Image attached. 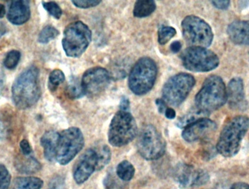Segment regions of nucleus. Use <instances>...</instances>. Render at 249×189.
I'll list each match as a JSON object with an SVG mask.
<instances>
[{"instance_id": "28", "label": "nucleus", "mask_w": 249, "mask_h": 189, "mask_svg": "<svg viewBox=\"0 0 249 189\" xmlns=\"http://www.w3.org/2000/svg\"><path fill=\"white\" fill-rule=\"evenodd\" d=\"M48 81V88L52 92L55 91L60 85L65 81V75L60 69H55L51 73Z\"/></svg>"}, {"instance_id": "29", "label": "nucleus", "mask_w": 249, "mask_h": 189, "mask_svg": "<svg viewBox=\"0 0 249 189\" xmlns=\"http://www.w3.org/2000/svg\"><path fill=\"white\" fill-rule=\"evenodd\" d=\"M20 57H21V54L20 51L16 50L10 51V52H7L4 58V62H3L4 67L7 69H14L18 64Z\"/></svg>"}, {"instance_id": "37", "label": "nucleus", "mask_w": 249, "mask_h": 189, "mask_svg": "<svg viewBox=\"0 0 249 189\" xmlns=\"http://www.w3.org/2000/svg\"><path fill=\"white\" fill-rule=\"evenodd\" d=\"M130 108V102L127 97H123L120 103V109L121 111H127L128 112L129 109Z\"/></svg>"}, {"instance_id": "3", "label": "nucleus", "mask_w": 249, "mask_h": 189, "mask_svg": "<svg viewBox=\"0 0 249 189\" xmlns=\"http://www.w3.org/2000/svg\"><path fill=\"white\" fill-rule=\"evenodd\" d=\"M227 101V88L223 80L219 76L212 75L206 79L195 101L196 108L209 115L223 106Z\"/></svg>"}, {"instance_id": "43", "label": "nucleus", "mask_w": 249, "mask_h": 189, "mask_svg": "<svg viewBox=\"0 0 249 189\" xmlns=\"http://www.w3.org/2000/svg\"><path fill=\"white\" fill-rule=\"evenodd\" d=\"M4 82H5V77H4L2 70L0 68V96L2 93L3 89H4Z\"/></svg>"}, {"instance_id": "13", "label": "nucleus", "mask_w": 249, "mask_h": 189, "mask_svg": "<svg viewBox=\"0 0 249 189\" xmlns=\"http://www.w3.org/2000/svg\"><path fill=\"white\" fill-rule=\"evenodd\" d=\"M174 179L181 188L200 187L209 181V174L191 165L180 164L174 171Z\"/></svg>"}, {"instance_id": "32", "label": "nucleus", "mask_w": 249, "mask_h": 189, "mask_svg": "<svg viewBox=\"0 0 249 189\" xmlns=\"http://www.w3.org/2000/svg\"><path fill=\"white\" fill-rule=\"evenodd\" d=\"M105 189H124V184L115 178V175L109 173L104 180Z\"/></svg>"}, {"instance_id": "7", "label": "nucleus", "mask_w": 249, "mask_h": 189, "mask_svg": "<svg viewBox=\"0 0 249 189\" xmlns=\"http://www.w3.org/2000/svg\"><path fill=\"white\" fill-rule=\"evenodd\" d=\"M136 146L143 159L156 160L165 154L166 142L155 126L147 124L139 132Z\"/></svg>"}, {"instance_id": "15", "label": "nucleus", "mask_w": 249, "mask_h": 189, "mask_svg": "<svg viewBox=\"0 0 249 189\" xmlns=\"http://www.w3.org/2000/svg\"><path fill=\"white\" fill-rule=\"evenodd\" d=\"M216 129L217 124L213 120L205 117L186 127L183 130L181 136L186 141L193 143L206 138L214 133Z\"/></svg>"}, {"instance_id": "40", "label": "nucleus", "mask_w": 249, "mask_h": 189, "mask_svg": "<svg viewBox=\"0 0 249 189\" xmlns=\"http://www.w3.org/2000/svg\"><path fill=\"white\" fill-rule=\"evenodd\" d=\"M181 47H182V45H181V43L179 41H174L171 44L170 48H171V52H174V53H177V52L181 51Z\"/></svg>"}, {"instance_id": "8", "label": "nucleus", "mask_w": 249, "mask_h": 189, "mask_svg": "<svg viewBox=\"0 0 249 189\" xmlns=\"http://www.w3.org/2000/svg\"><path fill=\"white\" fill-rule=\"evenodd\" d=\"M183 36L190 47L206 48L212 45L213 34L209 23L198 16H188L181 22Z\"/></svg>"}, {"instance_id": "19", "label": "nucleus", "mask_w": 249, "mask_h": 189, "mask_svg": "<svg viewBox=\"0 0 249 189\" xmlns=\"http://www.w3.org/2000/svg\"><path fill=\"white\" fill-rule=\"evenodd\" d=\"M59 136L60 133L58 132L49 130L45 132L41 137L40 143L43 148L44 156L48 162L55 161Z\"/></svg>"}, {"instance_id": "18", "label": "nucleus", "mask_w": 249, "mask_h": 189, "mask_svg": "<svg viewBox=\"0 0 249 189\" xmlns=\"http://www.w3.org/2000/svg\"><path fill=\"white\" fill-rule=\"evenodd\" d=\"M227 33L236 45H249V20H236L228 26Z\"/></svg>"}, {"instance_id": "5", "label": "nucleus", "mask_w": 249, "mask_h": 189, "mask_svg": "<svg viewBox=\"0 0 249 189\" xmlns=\"http://www.w3.org/2000/svg\"><path fill=\"white\" fill-rule=\"evenodd\" d=\"M92 39V32L82 21L70 23L64 29L63 48L67 56L79 58L89 48Z\"/></svg>"}, {"instance_id": "20", "label": "nucleus", "mask_w": 249, "mask_h": 189, "mask_svg": "<svg viewBox=\"0 0 249 189\" xmlns=\"http://www.w3.org/2000/svg\"><path fill=\"white\" fill-rule=\"evenodd\" d=\"M15 168L20 173L33 174L39 172L42 168V165L39 161L33 155H20L16 156L15 159Z\"/></svg>"}, {"instance_id": "33", "label": "nucleus", "mask_w": 249, "mask_h": 189, "mask_svg": "<svg viewBox=\"0 0 249 189\" xmlns=\"http://www.w3.org/2000/svg\"><path fill=\"white\" fill-rule=\"evenodd\" d=\"M10 172L4 165L0 164V189H9L10 187Z\"/></svg>"}, {"instance_id": "31", "label": "nucleus", "mask_w": 249, "mask_h": 189, "mask_svg": "<svg viewBox=\"0 0 249 189\" xmlns=\"http://www.w3.org/2000/svg\"><path fill=\"white\" fill-rule=\"evenodd\" d=\"M44 9L55 19L61 18L62 16V10L60 6L55 1H47L42 2Z\"/></svg>"}, {"instance_id": "6", "label": "nucleus", "mask_w": 249, "mask_h": 189, "mask_svg": "<svg viewBox=\"0 0 249 189\" xmlns=\"http://www.w3.org/2000/svg\"><path fill=\"white\" fill-rule=\"evenodd\" d=\"M137 124L130 112L121 111L115 114L109 124L108 139L115 147H122L134 140L137 135Z\"/></svg>"}, {"instance_id": "34", "label": "nucleus", "mask_w": 249, "mask_h": 189, "mask_svg": "<svg viewBox=\"0 0 249 189\" xmlns=\"http://www.w3.org/2000/svg\"><path fill=\"white\" fill-rule=\"evenodd\" d=\"M71 2L78 8L87 9L99 5L102 1L99 0H73Z\"/></svg>"}, {"instance_id": "12", "label": "nucleus", "mask_w": 249, "mask_h": 189, "mask_svg": "<svg viewBox=\"0 0 249 189\" xmlns=\"http://www.w3.org/2000/svg\"><path fill=\"white\" fill-rule=\"evenodd\" d=\"M111 76L106 69L93 67L83 74L81 84L85 95L94 97L106 90L110 83Z\"/></svg>"}, {"instance_id": "42", "label": "nucleus", "mask_w": 249, "mask_h": 189, "mask_svg": "<svg viewBox=\"0 0 249 189\" xmlns=\"http://www.w3.org/2000/svg\"><path fill=\"white\" fill-rule=\"evenodd\" d=\"M231 189H249V184L243 182L235 183Z\"/></svg>"}, {"instance_id": "2", "label": "nucleus", "mask_w": 249, "mask_h": 189, "mask_svg": "<svg viewBox=\"0 0 249 189\" xmlns=\"http://www.w3.org/2000/svg\"><path fill=\"white\" fill-rule=\"evenodd\" d=\"M249 129V119L246 116H237L227 121L224 126L216 150L224 157H232L239 152L241 142Z\"/></svg>"}, {"instance_id": "36", "label": "nucleus", "mask_w": 249, "mask_h": 189, "mask_svg": "<svg viewBox=\"0 0 249 189\" xmlns=\"http://www.w3.org/2000/svg\"><path fill=\"white\" fill-rule=\"evenodd\" d=\"M20 153L22 155H26V156H29V155H32L33 153L32 151V146H31L30 143L26 139H23L20 141Z\"/></svg>"}, {"instance_id": "23", "label": "nucleus", "mask_w": 249, "mask_h": 189, "mask_svg": "<svg viewBox=\"0 0 249 189\" xmlns=\"http://www.w3.org/2000/svg\"><path fill=\"white\" fill-rule=\"evenodd\" d=\"M135 172L134 167L127 160L123 161L117 166V175L124 182L130 181L134 176Z\"/></svg>"}, {"instance_id": "17", "label": "nucleus", "mask_w": 249, "mask_h": 189, "mask_svg": "<svg viewBox=\"0 0 249 189\" xmlns=\"http://www.w3.org/2000/svg\"><path fill=\"white\" fill-rule=\"evenodd\" d=\"M31 10L29 1L16 0L10 1L7 12V19L13 25L24 24L30 18Z\"/></svg>"}, {"instance_id": "27", "label": "nucleus", "mask_w": 249, "mask_h": 189, "mask_svg": "<svg viewBox=\"0 0 249 189\" xmlns=\"http://www.w3.org/2000/svg\"><path fill=\"white\" fill-rule=\"evenodd\" d=\"M58 35H59V31L55 29L54 26L48 25L41 31L38 36V42L41 44H48L51 40L55 39Z\"/></svg>"}, {"instance_id": "39", "label": "nucleus", "mask_w": 249, "mask_h": 189, "mask_svg": "<svg viewBox=\"0 0 249 189\" xmlns=\"http://www.w3.org/2000/svg\"><path fill=\"white\" fill-rule=\"evenodd\" d=\"M155 103H156L157 107H158L159 113H160V114L165 113V110L167 109L168 107H167L166 103L165 102V101L162 98H158V99H156Z\"/></svg>"}, {"instance_id": "14", "label": "nucleus", "mask_w": 249, "mask_h": 189, "mask_svg": "<svg viewBox=\"0 0 249 189\" xmlns=\"http://www.w3.org/2000/svg\"><path fill=\"white\" fill-rule=\"evenodd\" d=\"M97 155L96 150L89 149L79 158L73 169V177L77 184H83L96 171Z\"/></svg>"}, {"instance_id": "26", "label": "nucleus", "mask_w": 249, "mask_h": 189, "mask_svg": "<svg viewBox=\"0 0 249 189\" xmlns=\"http://www.w3.org/2000/svg\"><path fill=\"white\" fill-rule=\"evenodd\" d=\"M66 94L71 99H78L84 96V90L82 87L81 83L77 79H71L67 85Z\"/></svg>"}, {"instance_id": "10", "label": "nucleus", "mask_w": 249, "mask_h": 189, "mask_svg": "<svg viewBox=\"0 0 249 189\" xmlns=\"http://www.w3.org/2000/svg\"><path fill=\"white\" fill-rule=\"evenodd\" d=\"M196 85L191 74L179 73L168 79L162 87V99L168 105L178 106L187 98Z\"/></svg>"}, {"instance_id": "25", "label": "nucleus", "mask_w": 249, "mask_h": 189, "mask_svg": "<svg viewBox=\"0 0 249 189\" xmlns=\"http://www.w3.org/2000/svg\"><path fill=\"white\" fill-rule=\"evenodd\" d=\"M207 116L204 113L201 112V111L196 108V109L190 111L188 114H185L181 118L178 119L177 122V125L179 128H185L186 127L190 125L192 123L195 122L200 119L205 118Z\"/></svg>"}, {"instance_id": "30", "label": "nucleus", "mask_w": 249, "mask_h": 189, "mask_svg": "<svg viewBox=\"0 0 249 189\" xmlns=\"http://www.w3.org/2000/svg\"><path fill=\"white\" fill-rule=\"evenodd\" d=\"M177 34V31L171 26H162L158 31V42L164 45L168 43Z\"/></svg>"}, {"instance_id": "24", "label": "nucleus", "mask_w": 249, "mask_h": 189, "mask_svg": "<svg viewBox=\"0 0 249 189\" xmlns=\"http://www.w3.org/2000/svg\"><path fill=\"white\" fill-rule=\"evenodd\" d=\"M96 150L97 155V167L96 171L104 169L109 163L112 157L110 149L107 145L99 146Z\"/></svg>"}, {"instance_id": "38", "label": "nucleus", "mask_w": 249, "mask_h": 189, "mask_svg": "<svg viewBox=\"0 0 249 189\" xmlns=\"http://www.w3.org/2000/svg\"><path fill=\"white\" fill-rule=\"evenodd\" d=\"M212 4L219 10H226L231 4V1H212Z\"/></svg>"}, {"instance_id": "9", "label": "nucleus", "mask_w": 249, "mask_h": 189, "mask_svg": "<svg viewBox=\"0 0 249 189\" xmlns=\"http://www.w3.org/2000/svg\"><path fill=\"white\" fill-rule=\"evenodd\" d=\"M181 59L183 66L193 72H208L219 65L216 53L200 47H189L181 54Z\"/></svg>"}, {"instance_id": "4", "label": "nucleus", "mask_w": 249, "mask_h": 189, "mask_svg": "<svg viewBox=\"0 0 249 189\" xmlns=\"http://www.w3.org/2000/svg\"><path fill=\"white\" fill-rule=\"evenodd\" d=\"M157 75L158 67L155 61L149 57L140 58L130 71L129 88L135 95L146 94L153 87Z\"/></svg>"}, {"instance_id": "44", "label": "nucleus", "mask_w": 249, "mask_h": 189, "mask_svg": "<svg viewBox=\"0 0 249 189\" xmlns=\"http://www.w3.org/2000/svg\"><path fill=\"white\" fill-rule=\"evenodd\" d=\"M7 32V27L3 22L0 21V38L4 36Z\"/></svg>"}, {"instance_id": "1", "label": "nucleus", "mask_w": 249, "mask_h": 189, "mask_svg": "<svg viewBox=\"0 0 249 189\" xmlns=\"http://www.w3.org/2000/svg\"><path fill=\"white\" fill-rule=\"evenodd\" d=\"M41 96L39 71L35 66L22 71L12 86V100L19 109L31 108Z\"/></svg>"}, {"instance_id": "35", "label": "nucleus", "mask_w": 249, "mask_h": 189, "mask_svg": "<svg viewBox=\"0 0 249 189\" xmlns=\"http://www.w3.org/2000/svg\"><path fill=\"white\" fill-rule=\"evenodd\" d=\"M65 179L60 175L54 176L48 184V189H65Z\"/></svg>"}, {"instance_id": "21", "label": "nucleus", "mask_w": 249, "mask_h": 189, "mask_svg": "<svg viewBox=\"0 0 249 189\" xmlns=\"http://www.w3.org/2000/svg\"><path fill=\"white\" fill-rule=\"evenodd\" d=\"M43 181L36 177H18L13 180L9 189H41Z\"/></svg>"}, {"instance_id": "22", "label": "nucleus", "mask_w": 249, "mask_h": 189, "mask_svg": "<svg viewBox=\"0 0 249 189\" xmlns=\"http://www.w3.org/2000/svg\"><path fill=\"white\" fill-rule=\"evenodd\" d=\"M156 3L153 0H139L135 4L133 16L139 18L147 17L155 12Z\"/></svg>"}, {"instance_id": "16", "label": "nucleus", "mask_w": 249, "mask_h": 189, "mask_svg": "<svg viewBox=\"0 0 249 189\" xmlns=\"http://www.w3.org/2000/svg\"><path fill=\"white\" fill-rule=\"evenodd\" d=\"M227 97L230 106L235 109H245L248 105L244 93V84L242 79H232L227 88Z\"/></svg>"}, {"instance_id": "45", "label": "nucleus", "mask_w": 249, "mask_h": 189, "mask_svg": "<svg viewBox=\"0 0 249 189\" xmlns=\"http://www.w3.org/2000/svg\"><path fill=\"white\" fill-rule=\"evenodd\" d=\"M5 13V7H4V4H0V18H2Z\"/></svg>"}, {"instance_id": "11", "label": "nucleus", "mask_w": 249, "mask_h": 189, "mask_svg": "<svg viewBox=\"0 0 249 189\" xmlns=\"http://www.w3.org/2000/svg\"><path fill=\"white\" fill-rule=\"evenodd\" d=\"M84 144V136L80 129L72 127L63 130L60 133L55 161L60 165H67L83 149Z\"/></svg>"}, {"instance_id": "41", "label": "nucleus", "mask_w": 249, "mask_h": 189, "mask_svg": "<svg viewBox=\"0 0 249 189\" xmlns=\"http://www.w3.org/2000/svg\"><path fill=\"white\" fill-rule=\"evenodd\" d=\"M164 114H165V117L169 119V120H174L176 117L175 110L173 109V108H167V109L165 110Z\"/></svg>"}]
</instances>
